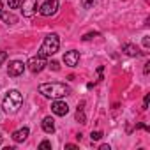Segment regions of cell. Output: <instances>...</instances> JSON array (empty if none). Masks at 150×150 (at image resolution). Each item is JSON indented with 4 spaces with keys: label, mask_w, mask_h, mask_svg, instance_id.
<instances>
[{
    "label": "cell",
    "mask_w": 150,
    "mask_h": 150,
    "mask_svg": "<svg viewBox=\"0 0 150 150\" xmlns=\"http://www.w3.org/2000/svg\"><path fill=\"white\" fill-rule=\"evenodd\" d=\"M39 92L44 96V97H51V99H60V97H65L69 96L71 88L64 83H58V81H53V83H42L39 87Z\"/></svg>",
    "instance_id": "1"
},
{
    "label": "cell",
    "mask_w": 150,
    "mask_h": 150,
    "mask_svg": "<svg viewBox=\"0 0 150 150\" xmlns=\"http://www.w3.org/2000/svg\"><path fill=\"white\" fill-rule=\"evenodd\" d=\"M58 46H60V41H58V35H55V34H51V35H48L46 39H44V42H42V46L39 48V57H42V58H46V57H51V55H55L57 51H58Z\"/></svg>",
    "instance_id": "2"
},
{
    "label": "cell",
    "mask_w": 150,
    "mask_h": 150,
    "mask_svg": "<svg viewBox=\"0 0 150 150\" xmlns=\"http://www.w3.org/2000/svg\"><path fill=\"white\" fill-rule=\"evenodd\" d=\"M21 103H23L21 94H20L18 90H11V92H7V96L4 97L2 106H4V110H6L7 113H16L18 108L21 106Z\"/></svg>",
    "instance_id": "3"
},
{
    "label": "cell",
    "mask_w": 150,
    "mask_h": 150,
    "mask_svg": "<svg viewBox=\"0 0 150 150\" xmlns=\"http://www.w3.org/2000/svg\"><path fill=\"white\" fill-rule=\"evenodd\" d=\"M57 9H58V0H46V2L41 6L39 13L42 16H51V14L57 13Z\"/></svg>",
    "instance_id": "4"
},
{
    "label": "cell",
    "mask_w": 150,
    "mask_h": 150,
    "mask_svg": "<svg viewBox=\"0 0 150 150\" xmlns=\"http://www.w3.org/2000/svg\"><path fill=\"white\" fill-rule=\"evenodd\" d=\"M35 11H37V0H23V4H21V13H23V16L30 18V16L35 14Z\"/></svg>",
    "instance_id": "5"
},
{
    "label": "cell",
    "mask_w": 150,
    "mask_h": 150,
    "mask_svg": "<svg viewBox=\"0 0 150 150\" xmlns=\"http://www.w3.org/2000/svg\"><path fill=\"white\" fill-rule=\"evenodd\" d=\"M27 65H28V69H30L32 72H41V71L44 69V65H46V60L37 55V57H32Z\"/></svg>",
    "instance_id": "6"
},
{
    "label": "cell",
    "mask_w": 150,
    "mask_h": 150,
    "mask_svg": "<svg viewBox=\"0 0 150 150\" xmlns=\"http://www.w3.org/2000/svg\"><path fill=\"white\" fill-rule=\"evenodd\" d=\"M51 111L55 113V115H58V117H64V115H67L69 113V106L64 103V101H53L51 103Z\"/></svg>",
    "instance_id": "7"
},
{
    "label": "cell",
    "mask_w": 150,
    "mask_h": 150,
    "mask_svg": "<svg viewBox=\"0 0 150 150\" xmlns=\"http://www.w3.org/2000/svg\"><path fill=\"white\" fill-rule=\"evenodd\" d=\"M25 71V64L20 62V60H14L13 64H9V69H7V74L9 76H20Z\"/></svg>",
    "instance_id": "8"
},
{
    "label": "cell",
    "mask_w": 150,
    "mask_h": 150,
    "mask_svg": "<svg viewBox=\"0 0 150 150\" xmlns=\"http://www.w3.org/2000/svg\"><path fill=\"white\" fill-rule=\"evenodd\" d=\"M78 60H80V53L78 51H67L65 55H64V62H65V65H69V67H74L78 64Z\"/></svg>",
    "instance_id": "9"
},
{
    "label": "cell",
    "mask_w": 150,
    "mask_h": 150,
    "mask_svg": "<svg viewBox=\"0 0 150 150\" xmlns=\"http://www.w3.org/2000/svg\"><path fill=\"white\" fill-rule=\"evenodd\" d=\"M27 136H28V127L18 129V131H14V132H13V139H14L16 143H20V141H25V139H27Z\"/></svg>",
    "instance_id": "10"
},
{
    "label": "cell",
    "mask_w": 150,
    "mask_h": 150,
    "mask_svg": "<svg viewBox=\"0 0 150 150\" xmlns=\"http://www.w3.org/2000/svg\"><path fill=\"white\" fill-rule=\"evenodd\" d=\"M42 129H44V132H48V134H51V132L55 131V124H53V118H51V117H46V118L42 120Z\"/></svg>",
    "instance_id": "11"
},
{
    "label": "cell",
    "mask_w": 150,
    "mask_h": 150,
    "mask_svg": "<svg viewBox=\"0 0 150 150\" xmlns=\"http://www.w3.org/2000/svg\"><path fill=\"white\" fill-rule=\"evenodd\" d=\"M0 18H2V21L7 23V25H14V23L18 21V18H16L13 13H0Z\"/></svg>",
    "instance_id": "12"
},
{
    "label": "cell",
    "mask_w": 150,
    "mask_h": 150,
    "mask_svg": "<svg viewBox=\"0 0 150 150\" xmlns=\"http://www.w3.org/2000/svg\"><path fill=\"white\" fill-rule=\"evenodd\" d=\"M124 51H125L127 55H131V57H139V50H138L134 44H125V46H124Z\"/></svg>",
    "instance_id": "13"
},
{
    "label": "cell",
    "mask_w": 150,
    "mask_h": 150,
    "mask_svg": "<svg viewBox=\"0 0 150 150\" xmlns=\"http://www.w3.org/2000/svg\"><path fill=\"white\" fill-rule=\"evenodd\" d=\"M96 2H97V0H81V7L83 9H92L96 6Z\"/></svg>",
    "instance_id": "14"
},
{
    "label": "cell",
    "mask_w": 150,
    "mask_h": 150,
    "mask_svg": "<svg viewBox=\"0 0 150 150\" xmlns=\"http://www.w3.org/2000/svg\"><path fill=\"white\" fill-rule=\"evenodd\" d=\"M76 120H80L81 124H87V118H85V113H83V108H78V111H76Z\"/></svg>",
    "instance_id": "15"
},
{
    "label": "cell",
    "mask_w": 150,
    "mask_h": 150,
    "mask_svg": "<svg viewBox=\"0 0 150 150\" xmlns=\"http://www.w3.org/2000/svg\"><path fill=\"white\" fill-rule=\"evenodd\" d=\"M7 6L9 9H18L21 6V0H7Z\"/></svg>",
    "instance_id": "16"
},
{
    "label": "cell",
    "mask_w": 150,
    "mask_h": 150,
    "mask_svg": "<svg viewBox=\"0 0 150 150\" xmlns=\"http://www.w3.org/2000/svg\"><path fill=\"white\" fill-rule=\"evenodd\" d=\"M7 60V51H0V65Z\"/></svg>",
    "instance_id": "17"
},
{
    "label": "cell",
    "mask_w": 150,
    "mask_h": 150,
    "mask_svg": "<svg viewBox=\"0 0 150 150\" xmlns=\"http://www.w3.org/2000/svg\"><path fill=\"white\" fill-rule=\"evenodd\" d=\"M101 138H103V132H99V131H96V132H92V141H94V139L97 141V139H101Z\"/></svg>",
    "instance_id": "18"
},
{
    "label": "cell",
    "mask_w": 150,
    "mask_h": 150,
    "mask_svg": "<svg viewBox=\"0 0 150 150\" xmlns=\"http://www.w3.org/2000/svg\"><path fill=\"white\" fill-rule=\"evenodd\" d=\"M50 67H51L53 71H58V69H60V65H58V62H55V60H53V62L50 64Z\"/></svg>",
    "instance_id": "19"
},
{
    "label": "cell",
    "mask_w": 150,
    "mask_h": 150,
    "mask_svg": "<svg viewBox=\"0 0 150 150\" xmlns=\"http://www.w3.org/2000/svg\"><path fill=\"white\" fill-rule=\"evenodd\" d=\"M39 148H51V143H50V141H42V143L39 145Z\"/></svg>",
    "instance_id": "20"
},
{
    "label": "cell",
    "mask_w": 150,
    "mask_h": 150,
    "mask_svg": "<svg viewBox=\"0 0 150 150\" xmlns=\"http://www.w3.org/2000/svg\"><path fill=\"white\" fill-rule=\"evenodd\" d=\"M96 35H97V34L94 32V34H87V35H83L81 39H83V41H88V39H92V37H96Z\"/></svg>",
    "instance_id": "21"
},
{
    "label": "cell",
    "mask_w": 150,
    "mask_h": 150,
    "mask_svg": "<svg viewBox=\"0 0 150 150\" xmlns=\"http://www.w3.org/2000/svg\"><path fill=\"white\" fill-rule=\"evenodd\" d=\"M148 99H150V96L146 94V96H145V101H143V110H146V106H148Z\"/></svg>",
    "instance_id": "22"
},
{
    "label": "cell",
    "mask_w": 150,
    "mask_h": 150,
    "mask_svg": "<svg viewBox=\"0 0 150 150\" xmlns=\"http://www.w3.org/2000/svg\"><path fill=\"white\" fill-rule=\"evenodd\" d=\"M143 46H145V48H148V46H150V39H148V37H145V39H143Z\"/></svg>",
    "instance_id": "23"
},
{
    "label": "cell",
    "mask_w": 150,
    "mask_h": 150,
    "mask_svg": "<svg viewBox=\"0 0 150 150\" xmlns=\"http://www.w3.org/2000/svg\"><path fill=\"white\" fill-rule=\"evenodd\" d=\"M148 71H150V64H145V74H148Z\"/></svg>",
    "instance_id": "24"
},
{
    "label": "cell",
    "mask_w": 150,
    "mask_h": 150,
    "mask_svg": "<svg viewBox=\"0 0 150 150\" xmlns=\"http://www.w3.org/2000/svg\"><path fill=\"white\" fill-rule=\"evenodd\" d=\"M101 150H110V145H101Z\"/></svg>",
    "instance_id": "25"
},
{
    "label": "cell",
    "mask_w": 150,
    "mask_h": 150,
    "mask_svg": "<svg viewBox=\"0 0 150 150\" xmlns=\"http://www.w3.org/2000/svg\"><path fill=\"white\" fill-rule=\"evenodd\" d=\"M0 11H2V0H0Z\"/></svg>",
    "instance_id": "26"
},
{
    "label": "cell",
    "mask_w": 150,
    "mask_h": 150,
    "mask_svg": "<svg viewBox=\"0 0 150 150\" xmlns=\"http://www.w3.org/2000/svg\"><path fill=\"white\" fill-rule=\"evenodd\" d=\"M0 145H2V136H0Z\"/></svg>",
    "instance_id": "27"
}]
</instances>
